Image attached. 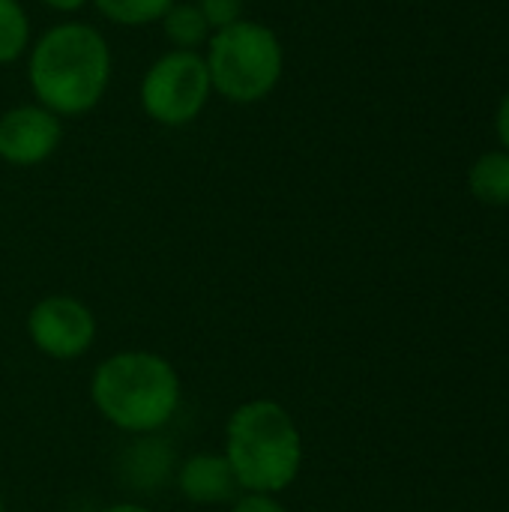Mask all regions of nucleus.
I'll return each instance as SVG.
<instances>
[{
    "instance_id": "obj_13",
    "label": "nucleus",
    "mask_w": 509,
    "mask_h": 512,
    "mask_svg": "<svg viewBox=\"0 0 509 512\" xmlns=\"http://www.w3.org/2000/svg\"><path fill=\"white\" fill-rule=\"evenodd\" d=\"M30 21L18 0H0V66L15 63L27 54Z\"/></svg>"
},
{
    "instance_id": "obj_12",
    "label": "nucleus",
    "mask_w": 509,
    "mask_h": 512,
    "mask_svg": "<svg viewBox=\"0 0 509 512\" xmlns=\"http://www.w3.org/2000/svg\"><path fill=\"white\" fill-rule=\"evenodd\" d=\"M96 12L120 27H144L159 24L174 0H90Z\"/></svg>"
},
{
    "instance_id": "obj_17",
    "label": "nucleus",
    "mask_w": 509,
    "mask_h": 512,
    "mask_svg": "<svg viewBox=\"0 0 509 512\" xmlns=\"http://www.w3.org/2000/svg\"><path fill=\"white\" fill-rule=\"evenodd\" d=\"M42 6L54 9V12H78L81 6H87L90 0H39Z\"/></svg>"
},
{
    "instance_id": "obj_2",
    "label": "nucleus",
    "mask_w": 509,
    "mask_h": 512,
    "mask_svg": "<svg viewBox=\"0 0 509 512\" xmlns=\"http://www.w3.org/2000/svg\"><path fill=\"white\" fill-rule=\"evenodd\" d=\"M180 375L153 351H117L90 378V402L123 435H159L180 408Z\"/></svg>"
},
{
    "instance_id": "obj_6",
    "label": "nucleus",
    "mask_w": 509,
    "mask_h": 512,
    "mask_svg": "<svg viewBox=\"0 0 509 512\" xmlns=\"http://www.w3.org/2000/svg\"><path fill=\"white\" fill-rule=\"evenodd\" d=\"M96 315L87 303L69 294L42 297L27 315V336L33 348L51 360H78L96 342Z\"/></svg>"
},
{
    "instance_id": "obj_19",
    "label": "nucleus",
    "mask_w": 509,
    "mask_h": 512,
    "mask_svg": "<svg viewBox=\"0 0 509 512\" xmlns=\"http://www.w3.org/2000/svg\"><path fill=\"white\" fill-rule=\"evenodd\" d=\"M0 512H6V504H3V498H0Z\"/></svg>"
},
{
    "instance_id": "obj_7",
    "label": "nucleus",
    "mask_w": 509,
    "mask_h": 512,
    "mask_svg": "<svg viewBox=\"0 0 509 512\" xmlns=\"http://www.w3.org/2000/svg\"><path fill=\"white\" fill-rule=\"evenodd\" d=\"M63 141L57 114L33 105H15L0 114V159L12 168H33L54 156Z\"/></svg>"
},
{
    "instance_id": "obj_10",
    "label": "nucleus",
    "mask_w": 509,
    "mask_h": 512,
    "mask_svg": "<svg viewBox=\"0 0 509 512\" xmlns=\"http://www.w3.org/2000/svg\"><path fill=\"white\" fill-rule=\"evenodd\" d=\"M471 195L489 207H507L509 204V153L492 150L483 153L468 174Z\"/></svg>"
},
{
    "instance_id": "obj_1",
    "label": "nucleus",
    "mask_w": 509,
    "mask_h": 512,
    "mask_svg": "<svg viewBox=\"0 0 509 512\" xmlns=\"http://www.w3.org/2000/svg\"><path fill=\"white\" fill-rule=\"evenodd\" d=\"M27 81L42 108L57 117H81L108 90L111 48L93 24H54L30 45Z\"/></svg>"
},
{
    "instance_id": "obj_8",
    "label": "nucleus",
    "mask_w": 509,
    "mask_h": 512,
    "mask_svg": "<svg viewBox=\"0 0 509 512\" xmlns=\"http://www.w3.org/2000/svg\"><path fill=\"white\" fill-rule=\"evenodd\" d=\"M177 492L198 507L234 504L243 492L228 459L222 453H195L177 465Z\"/></svg>"
},
{
    "instance_id": "obj_16",
    "label": "nucleus",
    "mask_w": 509,
    "mask_h": 512,
    "mask_svg": "<svg viewBox=\"0 0 509 512\" xmlns=\"http://www.w3.org/2000/svg\"><path fill=\"white\" fill-rule=\"evenodd\" d=\"M495 129H498V138H501L504 150L509 153V90L501 99V108H498V117H495Z\"/></svg>"
},
{
    "instance_id": "obj_4",
    "label": "nucleus",
    "mask_w": 509,
    "mask_h": 512,
    "mask_svg": "<svg viewBox=\"0 0 509 512\" xmlns=\"http://www.w3.org/2000/svg\"><path fill=\"white\" fill-rule=\"evenodd\" d=\"M204 63L213 93L234 105H255L267 99L282 81L285 51L267 24L240 18L237 24L210 36Z\"/></svg>"
},
{
    "instance_id": "obj_5",
    "label": "nucleus",
    "mask_w": 509,
    "mask_h": 512,
    "mask_svg": "<svg viewBox=\"0 0 509 512\" xmlns=\"http://www.w3.org/2000/svg\"><path fill=\"white\" fill-rule=\"evenodd\" d=\"M213 96L210 72L204 54L198 51H165L141 78V108L144 114L168 129L189 126L201 117Z\"/></svg>"
},
{
    "instance_id": "obj_9",
    "label": "nucleus",
    "mask_w": 509,
    "mask_h": 512,
    "mask_svg": "<svg viewBox=\"0 0 509 512\" xmlns=\"http://www.w3.org/2000/svg\"><path fill=\"white\" fill-rule=\"evenodd\" d=\"M177 474L174 447L159 435H135L120 453V480L132 492H156Z\"/></svg>"
},
{
    "instance_id": "obj_15",
    "label": "nucleus",
    "mask_w": 509,
    "mask_h": 512,
    "mask_svg": "<svg viewBox=\"0 0 509 512\" xmlns=\"http://www.w3.org/2000/svg\"><path fill=\"white\" fill-rule=\"evenodd\" d=\"M231 512H288L285 504L276 495H261V492H240L237 501L231 504Z\"/></svg>"
},
{
    "instance_id": "obj_3",
    "label": "nucleus",
    "mask_w": 509,
    "mask_h": 512,
    "mask_svg": "<svg viewBox=\"0 0 509 512\" xmlns=\"http://www.w3.org/2000/svg\"><path fill=\"white\" fill-rule=\"evenodd\" d=\"M222 456L243 492L279 495L300 477L303 435L285 405L249 399L228 417Z\"/></svg>"
},
{
    "instance_id": "obj_18",
    "label": "nucleus",
    "mask_w": 509,
    "mask_h": 512,
    "mask_svg": "<svg viewBox=\"0 0 509 512\" xmlns=\"http://www.w3.org/2000/svg\"><path fill=\"white\" fill-rule=\"evenodd\" d=\"M102 512H150L144 504H135V501H120V504H111Z\"/></svg>"
},
{
    "instance_id": "obj_11",
    "label": "nucleus",
    "mask_w": 509,
    "mask_h": 512,
    "mask_svg": "<svg viewBox=\"0 0 509 512\" xmlns=\"http://www.w3.org/2000/svg\"><path fill=\"white\" fill-rule=\"evenodd\" d=\"M162 33L165 39L177 48V51H198L201 45L210 42L213 30L207 24V18L201 15V9L189 0V3H171V9L162 15Z\"/></svg>"
},
{
    "instance_id": "obj_14",
    "label": "nucleus",
    "mask_w": 509,
    "mask_h": 512,
    "mask_svg": "<svg viewBox=\"0 0 509 512\" xmlns=\"http://www.w3.org/2000/svg\"><path fill=\"white\" fill-rule=\"evenodd\" d=\"M201 15L207 18L210 30H222V27H231L243 18V0H192Z\"/></svg>"
}]
</instances>
